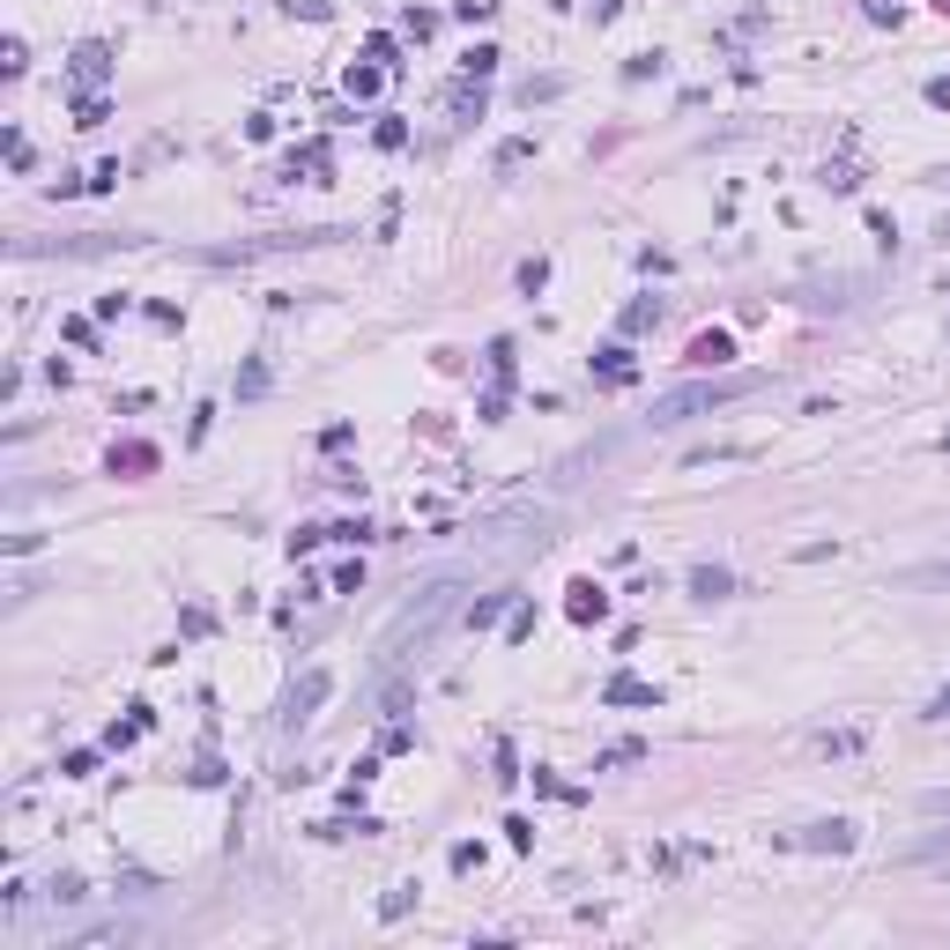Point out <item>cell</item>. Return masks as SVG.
<instances>
[{
    "instance_id": "3957f363",
    "label": "cell",
    "mask_w": 950,
    "mask_h": 950,
    "mask_svg": "<svg viewBox=\"0 0 950 950\" xmlns=\"http://www.w3.org/2000/svg\"><path fill=\"white\" fill-rule=\"evenodd\" d=\"M817 751L825 757H861L869 751V727H832V735H817Z\"/></svg>"
},
{
    "instance_id": "9a60e30c",
    "label": "cell",
    "mask_w": 950,
    "mask_h": 950,
    "mask_svg": "<svg viewBox=\"0 0 950 950\" xmlns=\"http://www.w3.org/2000/svg\"><path fill=\"white\" fill-rule=\"evenodd\" d=\"M943 453H950V431H943Z\"/></svg>"
},
{
    "instance_id": "6da1fadb",
    "label": "cell",
    "mask_w": 950,
    "mask_h": 950,
    "mask_svg": "<svg viewBox=\"0 0 950 950\" xmlns=\"http://www.w3.org/2000/svg\"><path fill=\"white\" fill-rule=\"evenodd\" d=\"M735 394H751V379H699V386H675V394L653 401V431L691 424V416H705V409H721V401H735Z\"/></svg>"
},
{
    "instance_id": "30bf717a",
    "label": "cell",
    "mask_w": 950,
    "mask_h": 950,
    "mask_svg": "<svg viewBox=\"0 0 950 950\" xmlns=\"http://www.w3.org/2000/svg\"><path fill=\"white\" fill-rule=\"evenodd\" d=\"M75 60H82V82H97V75H104V45H82Z\"/></svg>"
},
{
    "instance_id": "5bb4252c",
    "label": "cell",
    "mask_w": 950,
    "mask_h": 950,
    "mask_svg": "<svg viewBox=\"0 0 950 950\" xmlns=\"http://www.w3.org/2000/svg\"><path fill=\"white\" fill-rule=\"evenodd\" d=\"M950 847V832H936V839H921V847H913V861H921V854H943Z\"/></svg>"
},
{
    "instance_id": "5b68a950",
    "label": "cell",
    "mask_w": 950,
    "mask_h": 950,
    "mask_svg": "<svg viewBox=\"0 0 950 950\" xmlns=\"http://www.w3.org/2000/svg\"><path fill=\"white\" fill-rule=\"evenodd\" d=\"M691 595H699V601H721V595H735V579H727L721 565H699V572H691Z\"/></svg>"
},
{
    "instance_id": "4fadbf2b",
    "label": "cell",
    "mask_w": 950,
    "mask_h": 950,
    "mask_svg": "<svg viewBox=\"0 0 950 950\" xmlns=\"http://www.w3.org/2000/svg\"><path fill=\"white\" fill-rule=\"evenodd\" d=\"M928 721H950V683L936 691V699H928Z\"/></svg>"
},
{
    "instance_id": "52a82bcc",
    "label": "cell",
    "mask_w": 950,
    "mask_h": 950,
    "mask_svg": "<svg viewBox=\"0 0 950 950\" xmlns=\"http://www.w3.org/2000/svg\"><path fill=\"white\" fill-rule=\"evenodd\" d=\"M899 587H950V557H936V565H913V572H899Z\"/></svg>"
},
{
    "instance_id": "8fae6325",
    "label": "cell",
    "mask_w": 950,
    "mask_h": 950,
    "mask_svg": "<svg viewBox=\"0 0 950 950\" xmlns=\"http://www.w3.org/2000/svg\"><path fill=\"white\" fill-rule=\"evenodd\" d=\"M921 809H928V817H950V787H936V795H921Z\"/></svg>"
},
{
    "instance_id": "9c48e42d",
    "label": "cell",
    "mask_w": 950,
    "mask_h": 950,
    "mask_svg": "<svg viewBox=\"0 0 950 950\" xmlns=\"http://www.w3.org/2000/svg\"><path fill=\"white\" fill-rule=\"evenodd\" d=\"M572 617H601V595H595V587H587V579H579V587H572Z\"/></svg>"
},
{
    "instance_id": "277c9868",
    "label": "cell",
    "mask_w": 950,
    "mask_h": 950,
    "mask_svg": "<svg viewBox=\"0 0 950 950\" xmlns=\"http://www.w3.org/2000/svg\"><path fill=\"white\" fill-rule=\"evenodd\" d=\"M802 847H832V854H847V847H854V825H839V817H832V825H809V832H802Z\"/></svg>"
},
{
    "instance_id": "7a4b0ae2",
    "label": "cell",
    "mask_w": 950,
    "mask_h": 950,
    "mask_svg": "<svg viewBox=\"0 0 950 950\" xmlns=\"http://www.w3.org/2000/svg\"><path fill=\"white\" fill-rule=\"evenodd\" d=\"M327 691H334V675H327V669H304L298 683H290V699H282V721H290V727L312 721V705H327Z\"/></svg>"
},
{
    "instance_id": "8992f818",
    "label": "cell",
    "mask_w": 950,
    "mask_h": 950,
    "mask_svg": "<svg viewBox=\"0 0 950 950\" xmlns=\"http://www.w3.org/2000/svg\"><path fill=\"white\" fill-rule=\"evenodd\" d=\"M727 357H735L727 334H699V342H691V364H727Z\"/></svg>"
},
{
    "instance_id": "ba28073f",
    "label": "cell",
    "mask_w": 950,
    "mask_h": 950,
    "mask_svg": "<svg viewBox=\"0 0 950 950\" xmlns=\"http://www.w3.org/2000/svg\"><path fill=\"white\" fill-rule=\"evenodd\" d=\"M609 699H617V705H653V691H647V683H609Z\"/></svg>"
},
{
    "instance_id": "7c38bea8",
    "label": "cell",
    "mask_w": 950,
    "mask_h": 950,
    "mask_svg": "<svg viewBox=\"0 0 950 950\" xmlns=\"http://www.w3.org/2000/svg\"><path fill=\"white\" fill-rule=\"evenodd\" d=\"M453 8H461V16H468V23H483V16H491V8H498V0H453Z\"/></svg>"
}]
</instances>
